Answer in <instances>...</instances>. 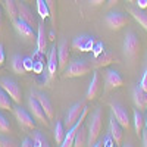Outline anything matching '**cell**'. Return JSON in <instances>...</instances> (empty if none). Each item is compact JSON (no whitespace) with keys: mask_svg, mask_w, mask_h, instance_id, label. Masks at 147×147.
Listing matches in <instances>:
<instances>
[{"mask_svg":"<svg viewBox=\"0 0 147 147\" xmlns=\"http://www.w3.org/2000/svg\"><path fill=\"white\" fill-rule=\"evenodd\" d=\"M128 21H129V16L127 13H122V12H110V13H107L105 16L106 25L113 31H118L122 27H125Z\"/></svg>","mask_w":147,"mask_h":147,"instance_id":"5b68a950","label":"cell"},{"mask_svg":"<svg viewBox=\"0 0 147 147\" xmlns=\"http://www.w3.org/2000/svg\"><path fill=\"white\" fill-rule=\"evenodd\" d=\"M109 134L112 136V138L115 140L116 146H121L122 138H124V127L115 119V116H110V122H109Z\"/></svg>","mask_w":147,"mask_h":147,"instance_id":"2e32d148","label":"cell"},{"mask_svg":"<svg viewBox=\"0 0 147 147\" xmlns=\"http://www.w3.org/2000/svg\"><path fill=\"white\" fill-rule=\"evenodd\" d=\"M96 44L94 37L90 35H78L72 41V49L77 52H93Z\"/></svg>","mask_w":147,"mask_h":147,"instance_id":"ba28073f","label":"cell"},{"mask_svg":"<svg viewBox=\"0 0 147 147\" xmlns=\"http://www.w3.org/2000/svg\"><path fill=\"white\" fill-rule=\"evenodd\" d=\"M91 69H93L91 60H87V59H77V60H74V62H69V65L65 68L63 77H65V78L82 77V75H87L88 72H91Z\"/></svg>","mask_w":147,"mask_h":147,"instance_id":"6da1fadb","label":"cell"},{"mask_svg":"<svg viewBox=\"0 0 147 147\" xmlns=\"http://www.w3.org/2000/svg\"><path fill=\"white\" fill-rule=\"evenodd\" d=\"M124 55L129 59V60H136L140 53H141V41H140V37L134 32L129 31L127 32L125 38H124Z\"/></svg>","mask_w":147,"mask_h":147,"instance_id":"7a4b0ae2","label":"cell"},{"mask_svg":"<svg viewBox=\"0 0 147 147\" xmlns=\"http://www.w3.org/2000/svg\"><path fill=\"white\" fill-rule=\"evenodd\" d=\"M13 115H15L16 121L19 122V125L25 127V128H30V129H34L35 128V122H34L32 116L27 112L25 109H22L21 106H18V107L13 109Z\"/></svg>","mask_w":147,"mask_h":147,"instance_id":"5bb4252c","label":"cell"},{"mask_svg":"<svg viewBox=\"0 0 147 147\" xmlns=\"http://www.w3.org/2000/svg\"><path fill=\"white\" fill-rule=\"evenodd\" d=\"M106 0H90V3L93 5V6H100L102 3H105Z\"/></svg>","mask_w":147,"mask_h":147,"instance_id":"60d3db41","label":"cell"},{"mask_svg":"<svg viewBox=\"0 0 147 147\" xmlns=\"http://www.w3.org/2000/svg\"><path fill=\"white\" fill-rule=\"evenodd\" d=\"M35 2H37V12H38L41 19H46L47 16H50V10H49L46 0H35Z\"/></svg>","mask_w":147,"mask_h":147,"instance_id":"f546056e","label":"cell"},{"mask_svg":"<svg viewBox=\"0 0 147 147\" xmlns=\"http://www.w3.org/2000/svg\"><path fill=\"white\" fill-rule=\"evenodd\" d=\"M132 116H134V129H136V134H137V136H141V134H143V128L146 127V118L143 116L140 109L134 110Z\"/></svg>","mask_w":147,"mask_h":147,"instance_id":"603a6c76","label":"cell"},{"mask_svg":"<svg viewBox=\"0 0 147 147\" xmlns=\"http://www.w3.org/2000/svg\"><path fill=\"white\" fill-rule=\"evenodd\" d=\"M5 65V52H3V46L0 44V68Z\"/></svg>","mask_w":147,"mask_h":147,"instance_id":"f35d334b","label":"cell"},{"mask_svg":"<svg viewBox=\"0 0 147 147\" xmlns=\"http://www.w3.org/2000/svg\"><path fill=\"white\" fill-rule=\"evenodd\" d=\"M140 87H141L144 91H147V68H146V71H144V74H143V78H141V81H140Z\"/></svg>","mask_w":147,"mask_h":147,"instance_id":"d590c367","label":"cell"},{"mask_svg":"<svg viewBox=\"0 0 147 147\" xmlns=\"http://www.w3.org/2000/svg\"><path fill=\"white\" fill-rule=\"evenodd\" d=\"M2 25H3V12L2 7H0V31H2Z\"/></svg>","mask_w":147,"mask_h":147,"instance_id":"ee69618b","label":"cell"},{"mask_svg":"<svg viewBox=\"0 0 147 147\" xmlns=\"http://www.w3.org/2000/svg\"><path fill=\"white\" fill-rule=\"evenodd\" d=\"M65 136H66V131H65V125L62 122H56V127H55V140H56V144L62 146L63 140H65Z\"/></svg>","mask_w":147,"mask_h":147,"instance_id":"4316f807","label":"cell"},{"mask_svg":"<svg viewBox=\"0 0 147 147\" xmlns=\"http://www.w3.org/2000/svg\"><path fill=\"white\" fill-rule=\"evenodd\" d=\"M100 91V75L99 74H94L93 75V80L90 81V85H88V90H87V100H94L97 94Z\"/></svg>","mask_w":147,"mask_h":147,"instance_id":"44dd1931","label":"cell"},{"mask_svg":"<svg viewBox=\"0 0 147 147\" xmlns=\"http://www.w3.org/2000/svg\"><path fill=\"white\" fill-rule=\"evenodd\" d=\"M12 25H13L18 35H21V38H24V40H31V38H34V37H37L34 34V30H32V27L30 25V24H27L25 21H22L19 18L12 21Z\"/></svg>","mask_w":147,"mask_h":147,"instance_id":"8fae6325","label":"cell"},{"mask_svg":"<svg viewBox=\"0 0 147 147\" xmlns=\"http://www.w3.org/2000/svg\"><path fill=\"white\" fill-rule=\"evenodd\" d=\"M12 100L10 97H9V94L0 87V109L2 110H12Z\"/></svg>","mask_w":147,"mask_h":147,"instance_id":"83f0119b","label":"cell"},{"mask_svg":"<svg viewBox=\"0 0 147 147\" xmlns=\"http://www.w3.org/2000/svg\"><path fill=\"white\" fill-rule=\"evenodd\" d=\"M37 28H38V31H37V53L44 55L47 52V34H46L44 24L38 22Z\"/></svg>","mask_w":147,"mask_h":147,"instance_id":"e0dca14e","label":"cell"},{"mask_svg":"<svg viewBox=\"0 0 147 147\" xmlns=\"http://www.w3.org/2000/svg\"><path fill=\"white\" fill-rule=\"evenodd\" d=\"M0 87L9 94V97L15 103L19 105L22 102V90L16 81H13L12 78H7V77H2L0 78Z\"/></svg>","mask_w":147,"mask_h":147,"instance_id":"277c9868","label":"cell"},{"mask_svg":"<svg viewBox=\"0 0 147 147\" xmlns=\"http://www.w3.org/2000/svg\"><path fill=\"white\" fill-rule=\"evenodd\" d=\"M43 69H44V65H43L41 60H37V62H34V68H32V71H34L35 74H41Z\"/></svg>","mask_w":147,"mask_h":147,"instance_id":"e575fe53","label":"cell"},{"mask_svg":"<svg viewBox=\"0 0 147 147\" xmlns=\"http://www.w3.org/2000/svg\"><path fill=\"white\" fill-rule=\"evenodd\" d=\"M46 3L50 10V18H52V24L53 27L56 25V0H46Z\"/></svg>","mask_w":147,"mask_h":147,"instance_id":"4dcf8cb0","label":"cell"},{"mask_svg":"<svg viewBox=\"0 0 147 147\" xmlns=\"http://www.w3.org/2000/svg\"><path fill=\"white\" fill-rule=\"evenodd\" d=\"M28 107H30V112L32 113V116H34L37 121L43 122L44 125H47V124H49V118L46 116L44 109L41 107V105L38 103V100H37L32 94L30 96V99H28Z\"/></svg>","mask_w":147,"mask_h":147,"instance_id":"30bf717a","label":"cell"},{"mask_svg":"<svg viewBox=\"0 0 147 147\" xmlns=\"http://www.w3.org/2000/svg\"><path fill=\"white\" fill-rule=\"evenodd\" d=\"M128 3H136V0H127Z\"/></svg>","mask_w":147,"mask_h":147,"instance_id":"bcb514c9","label":"cell"},{"mask_svg":"<svg viewBox=\"0 0 147 147\" xmlns=\"http://www.w3.org/2000/svg\"><path fill=\"white\" fill-rule=\"evenodd\" d=\"M132 100L137 109L140 110H146L147 109V91H144L140 85H137L132 90Z\"/></svg>","mask_w":147,"mask_h":147,"instance_id":"ffe728a7","label":"cell"},{"mask_svg":"<svg viewBox=\"0 0 147 147\" xmlns=\"http://www.w3.org/2000/svg\"><path fill=\"white\" fill-rule=\"evenodd\" d=\"M5 3V10L7 13V18L10 21L18 19V6H16V0H3Z\"/></svg>","mask_w":147,"mask_h":147,"instance_id":"d4e9b609","label":"cell"},{"mask_svg":"<svg viewBox=\"0 0 147 147\" xmlns=\"http://www.w3.org/2000/svg\"><path fill=\"white\" fill-rule=\"evenodd\" d=\"M136 3L140 9H146L147 7V0H136Z\"/></svg>","mask_w":147,"mask_h":147,"instance_id":"ab89813d","label":"cell"},{"mask_svg":"<svg viewBox=\"0 0 147 147\" xmlns=\"http://www.w3.org/2000/svg\"><path fill=\"white\" fill-rule=\"evenodd\" d=\"M57 59H59V72H63L65 68L69 65V59H71V53H69V47L66 41H62L57 47Z\"/></svg>","mask_w":147,"mask_h":147,"instance_id":"9a60e30c","label":"cell"},{"mask_svg":"<svg viewBox=\"0 0 147 147\" xmlns=\"http://www.w3.org/2000/svg\"><path fill=\"white\" fill-rule=\"evenodd\" d=\"M124 85V80L119 75V72L113 69H107L105 72V93H109L112 88H119Z\"/></svg>","mask_w":147,"mask_h":147,"instance_id":"52a82bcc","label":"cell"},{"mask_svg":"<svg viewBox=\"0 0 147 147\" xmlns=\"http://www.w3.org/2000/svg\"><path fill=\"white\" fill-rule=\"evenodd\" d=\"M103 127V112L102 109H96L94 113L91 115L90 125H88V143L87 146H94L97 138L100 136V131Z\"/></svg>","mask_w":147,"mask_h":147,"instance_id":"3957f363","label":"cell"},{"mask_svg":"<svg viewBox=\"0 0 147 147\" xmlns=\"http://www.w3.org/2000/svg\"><path fill=\"white\" fill-rule=\"evenodd\" d=\"M12 71L18 75H24L27 71H25V66H24V57H21L19 55H15L12 57Z\"/></svg>","mask_w":147,"mask_h":147,"instance_id":"484cf974","label":"cell"},{"mask_svg":"<svg viewBox=\"0 0 147 147\" xmlns=\"http://www.w3.org/2000/svg\"><path fill=\"white\" fill-rule=\"evenodd\" d=\"M110 109H112V115L115 116V119L119 122V124L124 127V129L129 128V113H128V109H125L122 105L119 103H110Z\"/></svg>","mask_w":147,"mask_h":147,"instance_id":"9c48e42d","label":"cell"},{"mask_svg":"<svg viewBox=\"0 0 147 147\" xmlns=\"http://www.w3.org/2000/svg\"><path fill=\"white\" fill-rule=\"evenodd\" d=\"M146 131H147V109H146Z\"/></svg>","mask_w":147,"mask_h":147,"instance_id":"f6af8a7d","label":"cell"},{"mask_svg":"<svg viewBox=\"0 0 147 147\" xmlns=\"http://www.w3.org/2000/svg\"><path fill=\"white\" fill-rule=\"evenodd\" d=\"M31 94L35 97L37 100H38V103H40L41 107L44 109L46 116L49 118V121L53 119V115H55V112H53V105H52L50 100H49V97H47L46 94H43V93H38V91H32Z\"/></svg>","mask_w":147,"mask_h":147,"instance_id":"d6986e66","label":"cell"},{"mask_svg":"<svg viewBox=\"0 0 147 147\" xmlns=\"http://www.w3.org/2000/svg\"><path fill=\"white\" fill-rule=\"evenodd\" d=\"M21 146L22 147H32L34 146V141H32L31 137H27V138H24V141L21 143Z\"/></svg>","mask_w":147,"mask_h":147,"instance_id":"74e56055","label":"cell"},{"mask_svg":"<svg viewBox=\"0 0 147 147\" xmlns=\"http://www.w3.org/2000/svg\"><path fill=\"white\" fill-rule=\"evenodd\" d=\"M88 143V129H85V127L81 125V128L75 134V140H74V146L75 147H84Z\"/></svg>","mask_w":147,"mask_h":147,"instance_id":"cb8c5ba5","label":"cell"},{"mask_svg":"<svg viewBox=\"0 0 147 147\" xmlns=\"http://www.w3.org/2000/svg\"><path fill=\"white\" fill-rule=\"evenodd\" d=\"M85 107H87V106H85V100H80L78 103L72 105V106L68 109V113H66V118H65V128H66V129H69V128L80 119L82 110H84Z\"/></svg>","mask_w":147,"mask_h":147,"instance_id":"8992f818","label":"cell"},{"mask_svg":"<svg viewBox=\"0 0 147 147\" xmlns=\"http://www.w3.org/2000/svg\"><path fill=\"white\" fill-rule=\"evenodd\" d=\"M31 138H32L35 147H49V146H50V144H49V141H47V138L43 136L41 132H38V131H34L31 134Z\"/></svg>","mask_w":147,"mask_h":147,"instance_id":"f1b7e54d","label":"cell"},{"mask_svg":"<svg viewBox=\"0 0 147 147\" xmlns=\"http://www.w3.org/2000/svg\"><path fill=\"white\" fill-rule=\"evenodd\" d=\"M103 141H105V144H103V146H107V147L116 146V144H115V140L112 138V136H110V134H109V136H107V137H106V138H105ZM100 144H102V143H100ZM100 144H97V146H100Z\"/></svg>","mask_w":147,"mask_h":147,"instance_id":"8d00e7d4","label":"cell"},{"mask_svg":"<svg viewBox=\"0 0 147 147\" xmlns=\"http://www.w3.org/2000/svg\"><path fill=\"white\" fill-rule=\"evenodd\" d=\"M141 140H143V146H144V147H147V131H146V132H143Z\"/></svg>","mask_w":147,"mask_h":147,"instance_id":"b9f144b4","label":"cell"},{"mask_svg":"<svg viewBox=\"0 0 147 147\" xmlns=\"http://www.w3.org/2000/svg\"><path fill=\"white\" fill-rule=\"evenodd\" d=\"M118 2H119V0H107V7H112V6H115Z\"/></svg>","mask_w":147,"mask_h":147,"instance_id":"7bdbcfd3","label":"cell"},{"mask_svg":"<svg viewBox=\"0 0 147 147\" xmlns=\"http://www.w3.org/2000/svg\"><path fill=\"white\" fill-rule=\"evenodd\" d=\"M115 60H116V56H115L112 52L105 50V52H102L100 55L94 56V59H93V66H94V68H103V66H107V65H110L112 62H115Z\"/></svg>","mask_w":147,"mask_h":147,"instance_id":"ac0fdd59","label":"cell"},{"mask_svg":"<svg viewBox=\"0 0 147 147\" xmlns=\"http://www.w3.org/2000/svg\"><path fill=\"white\" fill-rule=\"evenodd\" d=\"M18 146V143L15 140H12L9 137H2L0 136V147H15Z\"/></svg>","mask_w":147,"mask_h":147,"instance_id":"d6a6232c","label":"cell"},{"mask_svg":"<svg viewBox=\"0 0 147 147\" xmlns=\"http://www.w3.org/2000/svg\"><path fill=\"white\" fill-rule=\"evenodd\" d=\"M24 66H25V71L30 72L34 68V60L31 57H24Z\"/></svg>","mask_w":147,"mask_h":147,"instance_id":"836d02e7","label":"cell"},{"mask_svg":"<svg viewBox=\"0 0 147 147\" xmlns=\"http://www.w3.org/2000/svg\"><path fill=\"white\" fill-rule=\"evenodd\" d=\"M59 68V59H57V49L56 46H53L49 52V57H47V66H46V72H47V78L52 80L55 78L56 72Z\"/></svg>","mask_w":147,"mask_h":147,"instance_id":"4fadbf2b","label":"cell"},{"mask_svg":"<svg viewBox=\"0 0 147 147\" xmlns=\"http://www.w3.org/2000/svg\"><path fill=\"white\" fill-rule=\"evenodd\" d=\"M16 6H18V18L19 19H22V21H25L27 24H30L32 28L38 25V22H37V19H35V16L32 13V10L25 3L21 2V0H16Z\"/></svg>","mask_w":147,"mask_h":147,"instance_id":"7c38bea8","label":"cell"},{"mask_svg":"<svg viewBox=\"0 0 147 147\" xmlns=\"http://www.w3.org/2000/svg\"><path fill=\"white\" fill-rule=\"evenodd\" d=\"M10 132V125H9V121L0 113V134H6Z\"/></svg>","mask_w":147,"mask_h":147,"instance_id":"1f68e13d","label":"cell"},{"mask_svg":"<svg viewBox=\"0 0 147 147\" xmlns=\"http://www.w3.org/2000/svg\"><path fill=\"white\" fill-rule=\"evenodd\" d=\"M128 13L147 31V12H146L144 9H140V7H138V9L129 7V9H128Z\"/></svg>","mask_w":147,"mask_h":147,"instance_id":"7402d4cb","label":"cell"}]
</instances>
